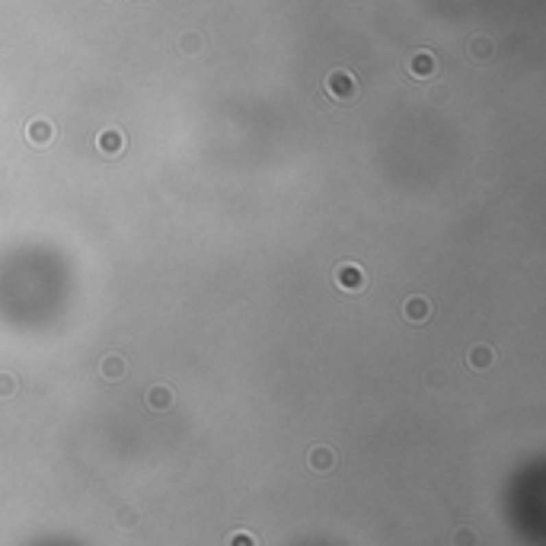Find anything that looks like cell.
<instances>
[{
  "label": "cell",
  "instance_id": "cell-13",
  "mask_svg": "<svg viewBox=\"0 0 546 546\" xmlns=\"http://www.w3.org/2000/svg\"><path fill=\"white\" fill-rule=\"evenodd\" d=\"M227 546H256V537H252L250 530H233L230 537H227Z\"/></svg>",
  "mask_w": 546,
  "mask_h": 546
},
{
  "label": "cell",
  "instance_id": "cell-8",
  "mask_svg": "<svg viewBox=\"0 0 546 546\" xmlns=\"http://www.w3.org/2000/svg\"><path fill=\"white\" fill-rule=\"evenodd\" d=\"M51 134H55V131H51V125H48L45 119H36L26 125V138L32 141L36 147H45L48 141H51Z\"/></svg>",
  "mask_w": 546,
  "mask_h": 546
},
{
  "label": "cell",
  "instance_id": "cell-14",
  "mask_svg": "<svg viewBox=\"0 0 546 546\" xmlns=\"http://www.w3.org/2000/svg\"><path fill=\"white\" fill-rule=\"evenodd\" d=\"M16 393V377L13 374H0V399H7Z\"/></svg>",
  "mask_w": 546,
  "mask_h": 546
},
{
  "label": "cell",
  "instance_id": "cell-12",
  "mask_svg": "<svg viewBox=\"0 0 546 546\" xmlns=\"http://www.w3.org/2000/svg\"><path fill=\"white\" fill-rule=\"evenodd\" d=\"M179 48H182L185 55H198V51H202V36H198V32H185V36L179 38Z\"/></svg>",
  "mask_w": 546,
  "mask_h": 546
},
{
  "label": "cell",
  "instance_id": "cell-4",
  "mask_svg": "<svg viewBox=\"0 0 546 546\" xmlns=\"http://www.w3.org/2000/svg\"><path fill=\"white\" fill-rule=\"evenodd\" d=\"M438 71V64H435V55L431 51H418V55H412V61H409V74L412 77H431Z\"/></svg>",
  "mask_w": 546,
  "mask_h": 546
},
{
  "label": "cell",
  "instance_id": "cell-15",
  "mask_svg": "<svg viewBox=\"0 0 546 546\" xmlns=\"http://www.w3.org/2000/svg\"><path fill=\"white\" fill-rule=\"evenodd\" d=\"M454 546H476V534L470 527H460L454 534Z\"/></svg>",
  "mask_w": 546,
  "mask_h": 546
},
{
  "label": "cell",
  "instance_id": "cell-9",
  "mask_svg": "<svg viewBox=\"0 0 546 546\" xmlns=\"http://www.w3.org/2000/svg\"><path fill=\"white\" fill-rule=\"evenodd\" d=\"M307 463H310V470H316V473H329L335 466V454L329 447H313L310 457H307Z\"/></svg>",
  "mask_w": 546,
  "mask_h": 546
},
{
  "label": "cell",
  "instance_id": "cell-16",
  "mask_svg": "<svg viewBox=\"0 0 546 546\" xmlns=\"http://www.w3.org/2000/svg\"><path fill=\"white\" fill-rule=\"evenodd\" d=\"M115 521H119V527H134V524H138V514H134L131 508H119Z\"/></svg>",
  "mask_w": 546,
  "mask_h": 546
},
{
  "label": "cell",
  "instance_id": "cell-1",
  "mask_svg": "<svg viewBox=\"0 0 546 546\" xmlns=\"http://www.w3.org/2000/svg\"><path fill=\"white\" fill-rule=\"evenodd\" d=\"M326 93L339 102H348L355 99V93H358V80H355L352 71H345V67H335L333 74L326 77Z\"/></svg>",
  "mask_w": 546,
  "mask_h": 546
},
{
  "label": "cell",
  "instance_id": "cell-5",
  "mask_svg": "<svg viewBox=\"0 0 546 546\" xmlns=\"http://www.w3.org/2000/svg\"><path fill=\"white\" fill-rule=\"evenodd\" d=\"M403 313H406L409 323H425L428 316H431V304H428L425 297H409L406 307H403Z\"/></svg>",
  "mask_w": 546,
  "mask_h": 546
},
{
  "label": "cell",
  "instance_id": "cell-6",
  "mask_svg": "<svg viewBox=\"0 0 546 546\" xmlns=\"http://www.w3.org/2000/svg\"><path fill=\"white\" fill-rule=\"evenodd\" d=\"M99 370H102V377L109 380V383H119L121 377H125V358H121V355H106V358H102V364H99Z\"/></svg>",
  "mask_w": 546,
  "mask_h": 546
},
{
  "label": "cell",
  "instance_id": "cell-10",
  "mask_svg": "<svg viewBox=\"0 0 546 546\" xmlns=\"http://www.w3.org/2000/svg\"><path fill=\"white\" fill-rule=\"evenodd\" d=\"M492 55H495V45H492V38L476 36V38L470 42V58H476V61H489Z\"/></svg>",
  "mask_w": 546,
  "mask_h": 546
},
{
  "label": "cell",
  "instance_id": "cell-3",
  "mask_svg": "<svg viewBox=\"0 0 546 546\" xmlns=\"http://www.w3.org/2000/svg\"><path fill=\"white\" fill-rule=\"evenodd\" d=\"M96 147H99V154H106V157H119L121 150H125V134H121L119 128L99 131V138H96Z\"/></svg>",
  "mask_w": 546,
  "mask_h": 546
},
{
  "label": "cell",
  "instance_id": "cell-2",
  "mask_svg": "<svg viewBox=\"0 0 546 546\" xmlns=\"http://www.w3.org/2000/svg\"><path fill=\"white\" fill-rule=\"evenodd\" d=\"M335 285L345 287V291H361L368 285V275L361 272L358 262H342L339 269H335Z\"/></svg>",
  "mask_w": 546,
  "mask_h": 546
},
{
  "label": "cell",
  "instance_id": "cell-7",
  "mask_svg": "<svg viewBox=\"0 0 546 546\" xmlns=\"http://www.w3.org/2000/svg\"><path fill=\"white\" fill-rule=\"evenodd\" d=\"M147 406L154 409V412H163V409L173 406V390L167 387V383H157V387L147 390Z\"/></svg>",
  "mask_w": 546,
  "mask_h": 546
},
{
  "label": "cell",
  "instance_id": "cell-11",
  "mask_svg": "<svg viewBox=\"0 0 546 546\" xmlns=\"http://www.w3.org/2000/svg\"><path fill=\"white\" fill-rule=\"evenodd\" d=\"M495 361V352H492V348H486V345H476V348H473L470 355H466V364H470V368H489V364Z\"/></svg>",
  "mask_w": 546,
  "mask_h": 546
}]
</instances>
